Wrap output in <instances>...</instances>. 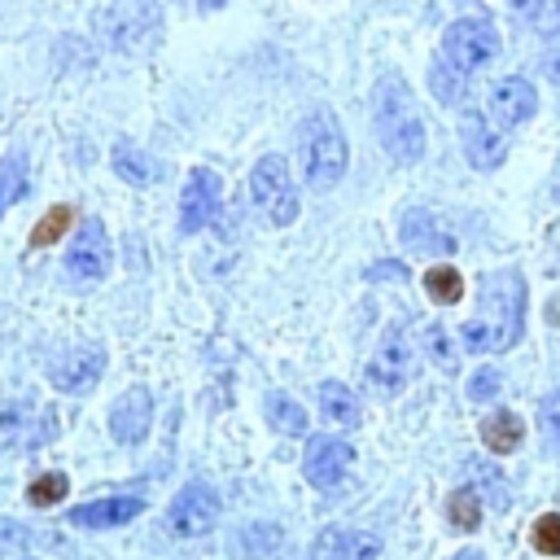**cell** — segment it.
<instances>
[{
    "label": "cell",
    "instance_id": "8d00e7d4",
    "mask_svg": "<svg viewBox=\"0 0 560 560\" xmlns=\"http://www.w3.org/2000/svg\"><path fill=\"white\" fill-rule=\"evenodd\" d=\"M228 0H201V9H223Z\"/></svg>",
    "mask_w": 560,
    "mask_h": 560
},
{
    "label": "cell",
    "instance_id": "836d02e7",
    "mask_svg": "<svg viewBox=\"0 0 560 560\" xmlns=\"http://www.w3.org/2000/svg\"><path fill=\"white\" fill-rule=\"evenodd\" d=\"M542 74H547V79L560 88V48H551V52L542 57Z\"/></svg>",
    "mask_w": 560,
    "mask_h": 560
},
{
    "label": "cell",
    "instance_id": "7a4b0ae2",
    "mask_svg": "<svg viewBox=\"0 0 560 560\" xmlns=\"http://www.w3.org/2000/svg\"><path fill=\"white\" fill-rule=\"evenodd\" d=\"M298 162H302V179L315 192L332 188L346 175V136H341V127H337L328 105H315L302 118V127H298Z\"/></svg>",
    "mask_w": 560,
    "mask_h": 560
},
{
    "label": "cell",
    "instance_id": "2e32d148",
    "mask_svg": "<svg viewBox=\"0 0 560 560\" xmlns=\"http://www.w3.org/2000/svg\"><path fill=\"white\" fill-rule=\"evenodd\" d=\"M140 512H144V499L109 494V499H92L83 508H70V525H79V529H118V525L136 521Z\"/></svg>",
    "mask_w": 560,
    "mask_h": 560
},
{
    "label": "cell",
    "instance_id": "52a82bcc",
    "mask_svg": "<svg viewBox=\"0 0 560 560\" xmlns=\"http://www.w3.org/2000/svg\"><path fill=\"white\" fill-rule=\"evenodd\" d=\"M214 521H219V494L206 481H188L166 508V529L175 538H201L214 529Z\"/></svg>",
    "mask_w": 560,
    "mask_h": 560
},
{
    "label": "cell",
    "instance_id": "277c9868",
    "mask_svg": "<svg viewBox=\"0 0 560 560\" xmlns=\"http://www.w3.org/2000/svg\"><path fill=\"white\" fill-rule=\"evenodd\" d=\"M249 197L254 206L262 210V219L271 228H289L298 219V188H293V175H289V162L280 153H267L254 162L249 171Z\"/></svg>",
    "mask_w": 560,
    "mask_h": 560
},
{
    "label": "cell",
    "instance_id": "ac0fdd59",
    "mask_svg": "<svg viewBox=\"0 0 560 560\" xmlns=\"http://www.w3.org/2000/svg\"><path fill=\"white\" fill-rule=\"evenodd\" d=\"M402 245L411 254H455L459 249L455 236L429 210H407V219H402Z\"/></svg>",
    "mask_w": 560,
    "mask_h": 560
},
{
    "label": "cell",
    "instance_id": "83f0119b",
    "mask_svg": "<svg viewBox=\"0 0 560 560\" xmlns=\"http://www.w3.org/2000/svg\"><path fill=\"white\" fill-rule=\"evenodd\" d=\"M22 192H26V162H22V153H9V158L0 162V214H4Z\"/></svg>",
    "mask_w": 560,
    "mask_h": 560
},
{
    "label": "cell",
    "instance_id": "d6986e66",
    "mask_svg": "<svg viewBox=\"0 0 560 560\" xmlns=\"http://www.w3.org/2000/svg\"><path fill=\"white\" fill-rule=\"evenodd\" d=\"M319 411H324V420L337 424V429H354V424L363 420L359 398H354L350 385H341V381H324V385H319Z\"/></svg>",
    "mask_w": 560,
    "mask_h": 560
},
{
    "label": "cell",
    "instance_id": "ffe728a7",
    "mask_svg": "<svg viewBox=\"0 0 560 560\" xmlns=\"http://www.w3.org/2000/svg\"><path fill=\"white\" fill-rule=\"evenodd\" d=\"M521 438H525V424H521L516 411H490V416L481 420V442H486L494 455H512V451L521 446Z\"/></svg>",
    "mask_w": 560,
    "mask_h": 560
},
{
    "label": "cell",
    "instance_id": "9c48e42d",
    "mask_svg": "<svg viewBox=\"0 0 560 560\" xmlns=\"http://www.w3.org/2000/svg\"><path fill=\"white\" fill-rule=\"evenodd\" d=\"M534 109H538V92H534V83H529V79H521V74L499 79V83L490 88V96H486V114L494 118V127H499V131L525 127V122L534 118Z\"/></svg>",
    "mask_w": 560,
    "mask_h": 560
},
{
    "label": "cell",
    "instance_id": "d4e9b609",
    "mask_svg": "<svg viewBox=\"0 0 560 560\" xmlns=\"http://www.w3.org/2000/svg\"><path fill=\"white\" fill-rule=\"evenodd\" d=\"M267 420H271V429L289 433V438H302L306 433V411L289 394H267Z\"/></svg>",
    "mask_w": 560,
    "mask_h": 560
},
{
    "label": "cell",
    "instance_id": "4dcf8cb0",
    "mask_svg": "<svg viewBox=\"0 0 560 560\" xmlns=\"http://www.w3.org/2000/svg\"><path fill=\"white\" fill-rule=\"evenodd\" d=\"M529 538H534V547H538L542 556H560V512H542V516L534 521Z\"/></svg>",
    "mask_w": 560,
    "mask_h": 560
},
{
    "label": "cell",
    "instance_id": "7402d4cb",
    "mask_svg": "<svg viewBox=\"0 0 560 560\" xmlns=\"http://www.w3.org/2000/svg\"><path fill=\"white\" fill-rule=\"evenodd\" d=\"M429 92L442 101V105H459L464 101V92H468V74L464 70H455L442 52L429 61Z\"/></svg>",
    "mask_w": 560,
    "mask_h": 560
},
{
    "label": "cell",
    "instance_id": "e575fe53",
    "mask_svg": "<svg viewBox=\"0 0 560 560\" xmlns=\"http://www.w3.org/2000/svg\"><path fill=\"white\" fill-rule=\"evenodd\" d=\"M368 276H372V280H381V276H394V280H402L407 271H402V262H376Z\"/></svg>",
    "mask_w": 560,
    "mask_h": 560
},
{
    "label": "cell",
    "instance_id": "8992f818",
    "mask_svg": "<svg viewBox=\"0 0 560 560\" xmlns=\"http://www.w3.org/2000/svg\"><path fill=\"white\" fill-rule=\"evenodd\" d=\"M109 258H114V249H109L105 223L101 219H83L74 241H70V249H66V276L74 284H96V280H105Z\"/></svg>",
    "mask_w": 560,
    "mask_h": 560
},
{
    "label": "cell",
    "instance_id": "30bf717a",
    "mask_svg": "<svg viewBox=\"0 0 560 560\" xmlns=\"http://www.w3.org/2000/svg\"><path fill=\"white\" fill-rule=\"evenodd\" d=\"M158 9H153V0H118L105 18H101V26H105V39L114 44V48H140L149 35H158Z\"/></svg>",
    "mask_w": 560,
    "mask_h": 560
},
{
    "label": "cell",
    "instance_id": "1f68e13d",
    "mask_svg": "<svg viewBox=\"0 0 560 560\" xmlns=\"http://www.w3.org/2000/svg\"><path fill=\"white\" fill-rule=\"evenodd\" d=\"M499 385H503V376H499L494 368H477V372L468 376V398H472V402H486V398L499 394Z\"/></svg>",
    "mask_w": 560,
    "mask_h": 560
},
{
    "label": "cell",
    "instance_id": "3957f363",
    "mask_svg": "<svg viewBox=\"0 0 560 560\" xmlns=\"http://www.w3.org/2000/svg\"><path fill=\"white\" fill-rule=\"evenodd\" d=\"M490 337H494V350H512L525 332V280L503 267V271H490L481 280V315H477Z\"/></svg>",
    "mask_w": 560,
    "mask_h": 560
},
{
    "label": "cell",
    "instance_id": "8fae6325",
    "mask_svg": "<svg viewBox=\"0 0 560 560\" xmlns=\"http://www.w3.org/2000/svg\"><path fill=\"white\" fill-rule=\"evenodd\" d=\"M219 197H223V179L206 166H197L188 179H184V192H179V232H201L214 214H219Z\"/></svg>",
    "mask_w": 560,
    "mask_h": 560
},
{
    "label": "cell",
    "instance_id": "f546056e",
    "mask_svg": "<svg viewBox=\"0 0 560 560\" xmlns=\"http://www.w3.org/2000/svg\"><path fill=\"white\" fill-rule=\"evenodd\" d=\"M538 429H542L547 451L560 455V389H551V394L538 402Z\"/></svg>",
    "mask_w": 560,
    "mask_h": 560
},
{
    "label": "cell",
    "instance_id": "4fadbf2b",
    "mask_svg": "<svg viewBox=\"0 0 560 560\" xmlns=\"http://www.w3.org/2000/svg\"><path fill=\"white\" fill-rule=\"evenodd\" d=\"M350 459H354V451H350L346 438H311L306 442V455H302V472H306L311 486L332 490L350 472Z\"/></svg>",
    "mask_w": 560,
    "mask_h": 560
},
{
    "label": "cell",
    "instance_id": "ba28073f",
    "mask_svg": "<svg viewBox=\"0 0 560 560\" xmlns=\"http://www.w3.org/2000/svg\"><path fill=\"white\" fill-rule=\"evenodd\" d=\"M411 372H416V350H411L407 332L402 328L385 332L381 346H376V354H372V363H368V385L389 398V394H398L411 381Z\"/></svg>",
    "mask_w": 560,
    "mask_h": 560
},
{
    "label": "cell",
    "instance_id": "484cf974",
    "mask_svg": "<svg viewBox=\"0 0 560 560\" xmlns=\"http://www.w3.org/2000/svg\"><path fill=\"white\" fill-rule=\"evenodd\" d=\"M446 516H451L455 529L472 534V529L481 525V494H477L472 486H459V490L451 494V503H446Z\"/></svg>",
    "mask_w": 560,
    "mask_h": 560
},
{
    "label": "cell",
    "instance_id": "7c38bea8",
    "mask_svg": "<svg viewBox=\"0 0 560 560\" xmlns=\"http://www.w3.org/2000/svg\"><path fill=\"white\" fill-rule=\"evenodd\" d=\"M311 560H381V538L354 525H324L311 542Z\"/></svg>",
    "mask_w": 560,
    "mask_h": 560
},
{
    "label": "cell",
    "instance_id": "5b68a950",
    "mask_svg": "<svg viewBox=\"0 0 560 560\" xmlns=\"http://www.w3.org/2000/svg\"><path fill=\"white\" fill-rule=\"evenodd\" d=\"M499 31H494V22L490 18H459V22H451L446 26V35H442V57L455 66V70H464V74H472V70H481V66H490L494 57H499Z\"/></svg>",
    "mask_w": 560,
    "mask_h": 560
},
{
    "label": "cell",
    "instance_id": "f1b7e54d",
    "mask_svg": "<svg viewBox=\"0 0 560 560\" xmlns=\"http://www.w3.org/2000/svg\"><path fill=\"white\" fill-rule=\"evenodd\" d=\"M70 219H74V210H70V206H52V210L31 228V249H44V245L61 241V232L70 228Z\"/></svg>",
    "mask_w": 560,
    "mask_h": 560
},
{
    "label": "cell",
    "instance_id": "44dd1931",
    "mask_svg": "<svg viewBox=\"0 0 560 560\" xmlns=\"http://www.w3.org/2000/svg\"><path fill=\"white\" fill-rule=\"evenodd\" d=\"M109 162H114V171H118L127 184H153V179H158L153 158H149L140 144H131V140H118L114 153H109Z\"/></svg>",
    "mask_w": 560,
    "mask_h": 560
},
{
    "label": "cell",
    "instance_id": "9a60e30c",
    "mask_svg": "<svg viewBox=\"0 0 560 560\" xmlns=\"http://www.w3.org/2000/svg\"><path fill=\"white\" fill-rule=\"evenodd\" d=\"M149 424H153V394L144 385H131L127 394H118V402L109 407V433L122 446H136L149 438Z\"/></svg>",
    "mask_w": 560,
    "mask_h": 560
},
{
    "label": "cell",
    "instance_id": "e0dca14e",
    "mask_svg": "<svg viewBox=\"0 0 560 560\" xmlns=\"http://www.w3.org/2000/svg\"><path fill=\"white\" fill-rule=\"evenodd\" d=\"M464 153H468V162H472L477 171H494V166H503V158H508V140H503V131L490 127V118L468 114V118H464Z\"/></svg>",
    "mask_w": 560,
    "mask_h": 560
},
{
    "label": "cell",
    "instance_id": "5bb4252c",
    "mask_svg": "<svg viewBox=\"0 0 560 560\" xmlns=\"http://www.w3.org/2000/svg\"><path fill=\"white\" fill-rule=\"evenodd\" d=\"M101 372H105V350L101 346H74L61 359H52L48 381L66 394H88L101 381Z\"/></svg>",
    "mask_w": 560,
    "mask_h": 560
},
{
    "label": "cell",
    "instance_id": "4316f807",
    "mask_svg": "<svg viewBox=\"0 0 560 560\" xmlns=\"http://www.w3.org/2000/svg\"><path fill=\"white\" fill-rule=\"evenodd\" d=\"M66 490H70V477H66V472H39V477L26 486V503H31V508H52V503L66 499Z\"/></svg>",
    "mask_w": 560,
    "mask_h": 560
},
{
    "label": "cell",
    "instance_id": "d6a6232c",
    "mask_svg": "<svg viewBox=\"0 0 560 560\" xmlns=\"http://www.w3.org/2000/svg\"><path fill=\"white\" fill-rule=\"evenodd\" d=\"M424 350H429V359L438 363V368H455V354H451V341H446V332L433 324V328H424Z\"/></svg>",
    "mask_w": 560,
    "mask_h": 560
},
{
    "label": "cell",
    "instance_id": "603a6c76",
    "mask_svg": "<svg viewBox=\"0 0 560 560\" xmlns=\"http://www.w3.org/2000/svg\"><path fill=\"white\" fill-rule=\"evenodd\" d=\"M508 4L538 35H560V0H508Z\"/></svg>",
    "mask_w": 560,
    "mask_h": 560
},
{
    "label": "cell",
    "instance_id": "cb8c5ba5",
    "mask_svg": "<svg viewBox=\"0 0 560 560\" xmlns=\"http://www.w3.org/2000/svg\"><path fill=\"white\" fill-rule=\"evenodd\" d=\"M424 293L438 302V306H455L459 298H464V276L455 271V267H429L424 271Z\"/></svg>",
    "mask_w": 560,
    "mask_h": 560
},
{
    "label": "cell",
    "instance_id": "d590c367",
    "mask_svg": "<svg viewBox=\"0 0 560 560\" xmlns=\"http://www.w3.org/2000/svg\"><path fill=\"white\" fill-rule=\"evenodd\" d=\"M455 560H486V556H481V551H472V547H468V551H459V556H455Z\"/></svg>",
    "mask_w": 560,
    "mask_h": 560
},
{
    "label": "cell",
    "instance_id": "6da1fadb",
    "mask_svg": "<svg viewBox=\"0 0 560 560\" xmlns=\"http://www.w3.org/2000/svg\"><path fill=\"white\" fill-rule=\"evenodd\" d=\"M372 127H376L381 149L394 162H402V166L420 162V153H424V118H420V105H416V96H411V88H407V79L398 70H385L376 79V88H372Z\"/></svg>",
    "mask_w": 560,
    "mask_h": 560
}]
</instances>
